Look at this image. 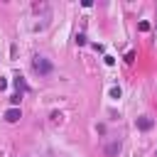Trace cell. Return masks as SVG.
<instances>
[{
    "mask_svg": "<svg viewBox=\"0 0 157 157\" xmlns=\"http://www.w3.org/2000/svg\"><path fill=\"white\" fill-rule=\"evenodd\" d=\"M20 118H22L20 108H7V110H5V120H7V123H17Z\"/></svg>",
    "mask_w": 157,
    "mask_h": 157,
    "instance_id": "cell-2",
    "label": "cell"
},
{
    "mask_svg": "<svg viewBox=\"0 0 157 157\" xmlns=\"http://www.w3.org/2000/svg\"><path fill=\"white\" fill-rule=\"evenodd\" d=\"M105 155L108 157H118L120 155V142H108L105 145Z\"/></svg>",
    "mask_w": 157,
    "mask_h": 157,
    "instance_id": "cell-3",
    "label": "cell"
},
{
    "mask_svg": "<svg viewBox=\"0 0 157 157\" xmlns=\"http://www.w3.org/2000/svg\"><path fill=\"white\" fill-rule=\"evenodd\" d=\"M137 29H140V32H147V29H150V22H145V20H142V22L137 25Z\"/></svg>",
    "mask_w": 157,
    "mask_h": 157,
    "instance_id": "cell-8",
    "label": "cell"
},
{
    "mask_svg": "<svg viewBox=\"0 0 157 157\" xmlns=\"http://www.w3.org/2000/svg\"><path fill=\"white\" fill-rule=\"evenodd\" d=\"M76 44H78V47H83V44H86V34H83V32H78V34H76Z\"/></svg>",
    "mask_w": 157,
    "mask_h": 157,
    "instance_id": "cell-7",
    "label": "cell"
},
{
    "mask_svg": "<svg viewBox=\"0 0 157 157\" xmlns=\"http://www.w3.org/2000/svg\"><path fill=\"white\" fill-rule=\"evenodd\" d=\"M110 98H120V88H118V86L110 88Z\"/></svg>",
    "mask_w": 157,
    "mask_h": 157,
    "instance_id": "cell-9",
    "label": "cell"
},
{
    "mask_svg": "<svg viewBox=\"0 0 157 157\" xmlns=\"http://www.w3.org/2000/svg\"><path fill=\"white\" fill-rule=\"evenodd\" d=\"M32 71H34L37 76H42V78H44V76H49V74L54 71V64H52L47 56H39V54H37V56L32 59Z\"/></svg>",
    "mask_w": 157,
    "mask_h": 157,
    "instance_id": "cell-1",
    "label": "cell"
},
{
    "mask_svg": "<svg viewBox=\"0 0 157 157\" xmlns=\"http://www.w3.org/2000/svg\"><path fill=\"white\" fill-rule=\"evenodd\" d=\"M137 128H140V130H150V128H152V118L140 115V118H137Z\"/></svg>",
    "mask_w": 157,
    "mask_h": 157,
    "instance_id": "cell-5",
    "label": "cell"
},
{
    "mask_svg": "<svg viewBox=\"0 0 157 157\" xmlns=\"http://www.w3.org/2000/svg\"><path fill=\"white\" fill-rule=\"evenodd\" d=\"M15 88H17V93H22V91H27L29 86H27V81L22 78V74H15Z\"/></svg>",
    "mask_w": 157,
    "mask_h": 157,
    "instance_id": "cell-4",
    "label": "cell"
},
{
    "mask_svg": "<svg viewBox=\"0 0 157 157\" xmlns=\"http://www.w3.org/2000/svg\"><path fill=\"white\" fill-rule=\"evenodd\" d=\"M20 101H22V93H15V96H10V103H12V108H17V105H20Z\"/></svg>",
    "mask_w": 157,
    "mask_h": 157,
    "instance_id": "cell-6",
    "label": "cell"
}]
</instances>
